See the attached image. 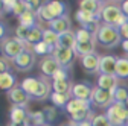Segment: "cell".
I'll list each match as a JSON object with an SVG mask.
<instances>
[{"instance_id":"1","label":"cell","mask_w":128,"mask_h":126,"mask_svg":"<svg viewBox=\"0 0 128 126\" xmlns=\"http://www.w3.org/2000/svg\"><path fill=\"white\" fill-rule=\"evenodd\" d=\"M122 37L119 32V27L111 26V24H105L102 23L98 34H96V43L104 49H116L118 46L122 44Z\"/></svg>"},{"instance_id":"2","label":"cell","mask_w":128,"mask_h":126,"mask_svg":"<svg viewBox=\"0 0 128 126\" xmlns=\"http://www.w3.org/2000/svg\"><path fill=\"white\" fill-rule=\"evenodd\" d=\"M62 15H67V5L64 2H58V0H54V2H44L43 6L37 11V17L40 21H46L49 24L50 21L62 17Z\"/></svg>"},{"instance_id":"3","label":"cell","mask_w":128,"mask_h":126,"mask_svg":"<svg viewBox=\"0 0 128 126\" xmlns=\"http://www.w3.org/2000/svg\"><path fill=\"white\" fill-rule=\"evenodd\" d=\"M99 15H101L102 23L116 26V27H120L128 20V17L124 14L120 5H114V3H104L102 11H101Z\"/></svg>"},{"instance_id":"4","label":"cell","mask_w":128,"mask_h":126,"mask_svg":"<svg viewBox=\"0 0 128 126\" xmlns=\"http://www.w3.org/2000/svg\"><path fill=\"white\" fill-rule=\"evenodd\" d=\"M26 49H28L26 44L22 40H18L17 37L8 35L5 40H2V56L8 58L9 61H14L17 56H20Z\"/></svg>"},{"instance_id":"5","label":"cell","mask_w":128,"mask_h":126,"mask_svg":"<svg viewBox=\"0 0 128 126\" xmlns=\"http://www.w3.org/2000/svg\"><path fill=\"white\" fill-rule=\"evenodd\" d=\"M75 18L79 23V26L87 29L88 32H92L93 35L98 34V30H99V27L102 24L101 15H94V14H90V12L82 11V9H78L75 12Z\"/></svg>"},{"instance_id":"6","label":"cell","mask_w":128,"mask_h":126,"mask_svg":"<svg viewBox=\"0 0 128 126\" xmlns=\"http://www.w3.org/2000/svg\"><path fill=\"white\" fill-rule=\"evenodd\" d=\"M111 126H126L128 125V108L124 103H113L104 113Z\"/></svg>"},{"instance_id":"7","label":"cell","mask_w":128,"mask_h":126,"mask_svg":"<svg viewBox=\"0 0 128 126\" xmlns=\"http://www.w3.org/2000/svg\"><path fill=\"white\" fill-rule=\"evenodd\" d=\"M11 62H12V67L17 71L28 73V71H30L32 68L35 67V64H37V55L32 52L30 49H26L20 56H17Z\"/></svg>"},{"instance_id":"8","label":"cell","mask_w":128,"mask_h":126,"mask_svg":"<svg viewBox=\"0 0 128 126\" xmlns=\"http://www.w3.org/2000/svg\"><path fill=\"white\" fill-rule=\"evenodd\" d=\"M90 103H92V106L107 109V108H110L111 105L114 103L113 93L105 91V90H102L99 87H94L93 88V94H92V99H90Z\"/></svg>"},{"instance_id":"9","label":"cell","mask_w":128,"mask_h":126,"mask_svg":"<svg viewBox=\"0 0 128 126\" xmlns=\"http://www.w3.org/2000/svg\"><path fill=\"white\" fill-rule=\"evenodd\" d=\"M99 62H101V55L98 52L86 55L79 59L81 68L87 73V74H99Z\"/></svg>"},{"instance_id":"10","label":"cell","mask_w":128,"mask_h":126,"mask_svg":"<svg viewBox=\"0 0 128 126\" xmlns=\"http://www.w3.org/2000/svg\"><path fill=\"white\" fill-rule=\"evenodd\" d=\"M52 55L60 64V67H62V68H70L72 62L76 58V53L73 49H64V47H55Z\"/></svg>"},{"instance_id":"11","label":"cell","mask_w":128,"mask_h":126,"mask_svg":"<svg viewBox=\"0 0 128 126\" xmlns=\"http://www.w3.org/2000/svg\"><path fill=\"white\" fill-rule=\"evenodd\" d=\"M38 68H40V71H41L43 76L52 79L54 74H55L61 67H60L58 62H56V59L54 58V55H49V56H44V58L40 59V62H38Z\"/></svg>"},{"instance_id":"12","label":"cell","mask_w":128,"mask_h":126,"mask_svg":"<svg viewBox=\"0 0 128 126\" xmlns=\"http://www.w3.org/2000/svg\"><path fill=\"white\" fill-rule=\"evenodd\" d=\"M93 88H94V85L87 81L76 82V84H73V88H72V97L81 99V100H90L92 94H93Z\"/></svg>"},{"instance_id":"13","label":"cell","mask_w":128,"mask_h":126,"mask_svg":"<svg viewBox=\"0 0 128 126\" xmlns=\"http://www.w3.org/2000/svg\"><path fill=\"white\" fill-rule=\"evenodd\" d=\"M8 99L11 100V103L12 105H17V106H24V108H28L29 106V102L32 100V97L29 96V94L20 87V84L15 87V88H12L9 93H8Z\"/></svg>"},{"instance_id":"14","label":"cell","mask_w":128,"mask_h":126,"mask_svg":"<svg viewBox=\"0 0 128 126\" xmlns=\"http://www.w3.org/2000/svg\"><path fill=\"white\" fill-rule=\"evenodd\" d=\"M119 77L116 74H98V79H96V87H99L105 91L113 93L118 87H119Z\"/></svg>"},{"instance_id":"15","label":"cell","mask_w":128,"mask_h":126,"mask_svg":"<svg viewBox=\"0 0 128 126\" xmlns=\"http://www.w3.org/2000/svg\"><path fill=\"white\" fill-rule=\"evenodd\" d=\"M118 56L114 55H101L99 74H116Z\"/></svg>"},{"instance_id":"16","label":"cell","mask_w":128,"mask_h":126,"mask_svg":"<svg viewBox=\"0 0 128 126\" xmlns=\"http://www.w3.org/2000/svg\"><path fill=\"white\" fill-rule=\"evenodd\" d=\"M64 111L67 113V116L82 113V111H92V103H90V100H81V99H73L72 97V100L64 108Z\"/></svg>"},{"instance_id":"17","label":"cell","mask_w":128,"mask_h":126,"mask_svg":"<svg viewBox=\"0 0 128 126\" xmlns=\"http://www.w3.org/2000/svg\"><path fill=\"white\" fill-rule=\"evenodd\" d=\"M49 29L55 30L58 35L70 32V30H73L72 29V20H70L69 15H62V17H60V18H56V20L49 23Z\"/></svg>"},{"instance_id":"18","label":"cell","mask_w":128,"mask_h":126,"mask_svg":"<svg viewBox=\"0 0 128 126\" xmlns=\"http://www.w3.org/2000/svg\"><path fill=\"white\" fill-rule=\"evenodd\" d=\"M40 85H41L40 76H37V77L28 76V77H24V79L22 81V84H20V87L32 97V100H34V97L37 96V93H38V90H40Z\"/></svg>"},{"instance_id":"19","label":"cell","mask_w":128,"mask_h":126,"mask_svg":"<svg viewBox=\"0 0 128 126\" xmlns=\"http://www.w3.org/2000/svg\"><path fill=\"white\" fill-rule=\"evenodd\" d=\"M29 109L24 108V106H17V105H12L9 108V122H14V123H23V122H28L29 119Z\"/></svg>"},{"instance_id":"20","label":"cell","mask_w":128,"mask_h":126,"mask_svg":"<svg viewBox=\"0 0 128 126\" xmlns=\"http://www.w3.org/2000/svg\"><path fill=\"white\" fill-rule=\"evenodd\" d=\"M17 84V76H15L12 71H5V73H0V88L3 91L9 93L12 88H15Z\"/></svg>"},{"instance_id":"21","label":"cell","mask_w":128,"mask_h":126,"mask_svg":"<svg viewBox=\"0 0 128 126\" xmlns=\"http://www.w3.org/2000/svg\"><path fill=\"white\" fill-rule=\"evenodd\" d=\"M43 34H44V29H43L40 24H37L35 27H30L29 35H28V40H26V43H24L28 49H30L32 46L41 43V41H43Z\"/></svg>"},{"instance_id":"22","label":"cell","mask_w":128,"mask_h":126,"mask_svg":"<svg viewBox=\"0 0 128 126\" xmlns=\"http://www.w3.org/2000/svg\"><path fill=\"white\" fill-rule=\"evenodd\" d=\"M102 6H104V2H99V0H81L79 2V9L87 11V12L94 14V15L101 14Z\"/></svg>"},{"instance_id":"23","label":"cell","mask_w":128,"mask_h":126,"mask_svg":"<svg viewBox=\"0 0 128 126\" xmlns=\"http://www.w3.org/2000/svg\"><path fill=\"white\" fill-rule=\"evenodd\" d=\"M96 40H92V41H87V43H76L75 46V53L82 58L86 55H90V53H94L96 52Z\"/></svg>"},{"instance_id":"24","label":"cell","mask_w":128,"mask_h":126,"mask_svg":"<svg viewBox=\"0 0 128 126\" xmlns=\"http://www.w3.org/2000/svg\"><path fill=\"white\" fill-rule=\"evenodd\" d=\"M37 20H38V17H37V11L34 9V8H30V9H28L22 17H18V23H20V26H24V27H35L37 26Z\"/></svg>"},{"instance_id":"25","label":"cell","mask_w":128,"mask_h":126,"mask_svg":"<svg viewBox=\"0 0 128 126\" xmlns=\"http://www.w3.org/2000/svg\"><path fill=\"white\" fill-rule=\"evenodd\" d=\"M49 100L52 102V105H54V106H56V108H62V109H64V108L67 106V103L72 100V93H67V94H60V93H54V91H52Z\"/></svg>"},{"instance_id":"26","label":"cell","mask_w":128,"mask_h":126,"mask_svg":"<svg viewBox=\"0 0 128 126\" xmlns=\"http://www.w3.org/2000/svg\"><path fill=\"white\" fill-rule=\"evenodd\" d=\"M76 46V37H75V30H70V32H66L60 35L58 40V46L56 47H64V49H73L75 50Z\"/></svg>"},{"instance_id":"27","label":"cell","mask_w":128,"mask_h":126,"mask_svg":"<svg viewBox=\"0 0 128 126\" xmlns=\"http://www.w3.org/2000/svg\"><path fill=\"white\" fill-rule=\"evenodd\" d=\"M73 84L70 79H64V81H52V91L60 93V94H67L72 93Z\"/></svg>"},{"instance_id":"28","label":"cell","mask_w":128,"mask_h":126,"mask_svg":"<svg viewBox=\"0 0 128 126\" xmlns=\"http://www.w3.org/2000/svg\"><path fill=\"white\" fill-rule=\"evenodd\" d=\"M116 76L119 77V79H124V81L128 79V56H120V58H118Z\"/></svg>"},{"instance_id":"29","label":"cell","mask_w":128,"mask_h":126,"mask_svg":"<svg viewBox=\"0 0 128 126\" xmlns=\"http://www.w3.org/2000/svg\"><path fill=\"white\" fill-rule=\"evenodd\" d=\"M30 50L34 52L37 56H41V58H44V56H49V55H52L55 49H52L50 46H47L44 41H41V43H38V44H35V46H32V47H30Z\"/></svg>"},{"instance_id":"30","label":"cell","mask_w":128,"mask_h":126,"mask_svg":"<svg viewBox=\"0 0 128 126\" xmlns=\"http://www.w3.org/2000/svg\"><path fill=\"white\" fill-rule=\"evenodd\" d=\"M58 40H60V35L55 32V30H52V29H49V27H46V29H44L43 41H44L47 46H50L52 49H55V47L58 46Z\"/></svg>"},{"instance_id":"31","label":"cell","mask_w":128,"mask_h":126,"mask_svg":"<svg viewBox=\"0 0 128 126\" xmlns=\"http://www.w3.org/2000/svg\"><path fill=\"white\" fill-rule=\"evenodd\" d=\"M28 122H29L30 126H43V125H47L43 111H30Z\"/></svg>"},{"instance_id":"32","label":"cell","mask_w":128,"mask_h":126,"mask_svg":"<svg viewBox=\"0 0 128 126\" xmlns=\"http://www.w3.org/2000/svg\"><path fill=\"white\" fill-rule=\"evenodd\" d=\"M113 99H114V103H124L125 105L128 100V87L119 85L113 91Z\"/></svg>"},{"instance_id":"33","label":"cell","mask_w":128,"mask_h":126,"mask_svg":"<svg viewBox=\"0 0 128 126\" xmlns=\"http://www.w3.org/2000/svg\"><path fill=\"white\" fill-rule=\"evenodd\" d=\"M41 111H43V114H44V117H46L47 125H52V123L56 120V117H58V108L54 106V105H46Z\"/></svg>"},{"instance_id":"34","label":"cell","mask_w":128,"mask_h":126,"mask_svg":"<svg viewBox=\"0 0 128 126\" xmlns=\"http://www.w3.org/2000/svg\"><path fill=\"white\" fill-rule=\"evenodd\" d=\"M75 37H76V43H87L92 40H96V35H93L92 32H88L87 29L79 27L75 30Z\"/></svg>"},{"instance_id":"35","label":"cell","mask_w":128,"mask_h":126,"mask_svg":"<svg viewBox=\"0 0 128 126\" xmlns=\"http://www.w3.org/2000/svg\"><path fill=\"white\" fill-rule=\"evenodd\" d=\"M92 125L93 126H111L105 114H96L92 117Z\"/></svg>"},{"instance_id":"36","label":"cell","mask_w":128,"mask_h":126,"mask_svg":"<svg viewBox=\"0 0 128 126\" xmlns=\"http://www.w3.org/2000/svg\"><path fill=\"white\" fill-rule=\"evenodd\" d=\"M29 27H24V26H20L18 24V27H15V30H14V37H17L18 40H22L23 43H26V40H28V35H29Z\"/></svg>"},{"instance_id":"37","label":"cell","mask_w":128,"mask_h":126,"mask_svg":"<svg viewBox=\"0 0 128 126\" xmlns=\"http://www.w3.org/2000/svg\"><path fill=\"white\" fill-rule=\"evenodd\" d=\"M0 5H2V12L5 14V12H11L12 14V11H14V8H15V5H17V2L15 0H3V2H0Z\"/></svg>"},{"instance_id":"38","label":"cell","mask_w":128,"mask_h":126,"mask_svg":"<svg viewBox=\"0 0 128 126\" xmlns=\"http://www.w3.org/2000/svg\"><path fill=\"white\" fill-rule=\"evenodd\" d=\"M64 79H70L69 77V68H60L55 74H54V77H52V81H64Z\"/></svg>"},{"instance_id":"39","label":"cell","mask_w":128,"mask_h":126,"mask_svg":"<svg viewBox=\"0 0 128 126\" xmlns=\"http://www.w3.org/2000/svg\"><path fill=\"white\" fill-rule=\"evenodd\" d=\"M11 65H12V62L8 59V58H5V56H2V61H0V73H5V71H11Z\"/></svg>"},{"instance_id":"40","label":"cell","mask_w":128,"mask_h":126,"mask_svg":"<svg viewBox=\"0 0 128 126\" xmlns=\"http://www.w3.org/2000/svg\"><path fill=\"white\" fill-rule=\"evenodd\" d=\"M119 32H120V37L122 40H128V20L119 27Z\"/></svg>"},{"instance_id":"41","label":"cell","mask_w":128,"mask_h":126,"mask_svg":"<svg viewBox=\"0 0 128 126\" xmlns=\"http://www.w3.org/2000/svg\"><path fill=\"white\" fill-rule=\"evenodd\" d=\"M120 49L124 50V53L128 56V40H124L122 41V44H120Z\"/></svg>"},{"instance_id":"42","label":"cell","mask_w":128,"mask_h":126,"mask_svg":"<svg viewBox=\"0 0 128 126\" xmlns=\"http://www.w3.org/2000/svg\"><path fill=\"white\" fill-rule=\"evenodd\" d=\"M120 8H122L124 14L128 17V0H125V2H120Z\"/></svg>"},{"instance_id":"43","label":"cell","mask_w":128,"mask_h":126,"mask_svg":"<svg viewBox=\"0 0 128 126\" xmlns=\"http://www.w3.org/2000/svg\"><path fill=\"white\" fill-rule=\"evenodd\" d=\"M6 126H30L29 122H23V123H14V122H9Z\"/></svg>"},{"instance_id":"44","label":"cell","mask_w":128,"mask_h":126,"mask_svg":"<svg viewBox=\"0 0 128 126\" xmlns=\"http://www.w3.org/2000/svg\"><path fill=\"white\" fill-rule=\"evenodd\" d=\"M76 126H93V125H92V119L84 120V122H81V123H76Z\"/></svg>"},{"instance_id":"45","label":"cell","mask_w":128,"mask_h":126,"mask_svg":"<svg viewBox=\"0 0 128 126\" xmlns=\"http://www.w3.org/2000/svg\"><path fill=\"white\" fill-rule=\"evenodd\" d=\"M60 126H76V123L70 120V122H66V123H62V125H60Z\"/></svg>"},{"instance_id":"46","label":"cell","mask_w":128,"mask_h":126,"mask_svg":"<svg viewBox=\"0 0 128 126\" xmlns=\"http://www.w3.org/2000/svg\"><path fill=\"white\" fill-rule=\"evenodd\" d=\"M125 106H126V108H128V100H126V103H125Z\"/></svg>"},{"instance_id":"47","label":"cell","mask_w":128,"mask_h":126,"mask_svg":"<svg viewBox=\"0 0 128 126\" xmlns=\"http://www.w3.org/2000/svg\"><path fill=\"white\" fill-rule=\"evenodd\" d=\"M43 126H50V125H43Z\"/></svg>"},{"instance_id":"48","label":"cell","mask_w":128,"mask_h":126,"mask_svg":"<svg viewBox=\"0 0 128 126\" xmlns=\"http://www.w3.org/2000/svg\"><path fill=\"white\" fill-rule=\"evenodd\" d=\"M126 126H128V125H126Z\"/></svg>"}]
</instances>
